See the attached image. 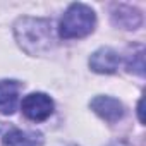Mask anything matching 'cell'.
Here are the masks:
<instances>
[{
	"mask_svg": "<svg viewBox=\"0 0 146 146\" xmlns=\"http://www.w3.org/2000/svg\"><path fill=\"white\" fill-rule=\"evenodd\" d=\"M19 46L29 55H41L53 45L52 23L36 17H21L14 26Z\"/></svg>",
	"mask_w": 146,
	"mask_h": 146,
	"instance_id": "cell-1",
	"label": "cell"
},
{
	"mask_svg": "<svg viewBox=\"0 0 146 146\" xmlns=\"http://www.w3.org/2000/svg\"><path fill=\"white\" fill-rule=\"evenodd\" d=\"M95 24H96V16L91 7L84 4H72L60 19L58 35L64 40L84 38L90 33H93Z\"/></svg>",
	"mask_w": 146,
	"mask_h": 146,
	"instance_id": "cell-2",
	"label": "cell"
},
{
	"mask_svg": "<svg viewBox=\"0 0 146 146\" xmlns=\"http://www.w3.org/2000/svg\"><path fill=\"white\" fill-rule=\"evenodd\" d=\"M23 113L33 122H43L53 113V102L45 93H31L21 103Z\"/></svg>",
	"mask_w": 146,
	"mask_h": 146,
	"instance_id": "cell-3",
	"label": "cell"
},
{
	"mask_svg": "<svg viewBox=\"0 0 146 146\" xmlns=\"http://www.w3.org/2000/svg\"><path fill=\"white\" fill-rule=\"evenodd\" d=\"M91 110L103 120L113 124L124 117V105L112 96H95L91 100Z\"/></svg>",
	"mask_w": 146,
	"mask_h": 146,
	"instance_id": "cell-4",
	"label": "cell"
},
{
	"mask_svg": "<svg viewBox=\"0 0 146 146\" xmlns=\"http://www.w3.org/2000/svg\"><path fill=\"white\" fill-rule=\"evenodd\" d=\"M120 65V55L113 48H100L90 57V67L98 74H113Z\"/></svg>",
	"mask_w": 146,
	"mask_h": 146,
	"instance_id": "cell-5",
	"label": "cell"
},
{
	"mask_svg": "<svg viewBox=\"0 0 146 146\" xmlns=\"http://www.w3.org/2000/svg\"><path fill=\"white\" fill-rule=\"evenodd\" d=\"M112 21L122 29H137L143 23V16L137 9L129 5H115L112 11Z\"/></svg>",
	"mask_w": 146,
	"mask_h": 146,
	"instance_id": "cell-6",
	"label": "cell"
},
{
	"mask_svg": "<svg viewBox=\"0 0 146 146\" xmlns=\"http://www.w3.org/2000/svg\"><path fill=\"white\" fill-rule=\"evenodd\" d=\"M19 100V83L16 81H0V113L11 115L16 112Z\"/></svg>",
	"mask_w": 146,
	"mask_h": 146,
	"instance_id": "cell-7",
	"label": "cell"
},
{
	"mask_svg": "<svg viewBox=\"0 0 146 146\" xmlns=\"http://www.w3.org/2000/svg\"><path fill=\"white\" fill-rule=\"evenodd\" d=\"M43 137L40 132H28L12 129L2 137V146H41Z\"/></svg>",
	"mask_w": 146,
	"mask_h": 146,
	"instance_id": "cell-8",
	"label": "cell"
},
{
	"mask_svg": "<svg viewBox=\"0 0 146 146\" xmlns=\"http://www.w3.org/2000/svg\"><path fill=\"white\" fill-rule=\"evenodd\" d=\"M127 69L136 72L137 76H144V52L143 46H137V53H131L127 57Z\"/></svg>",
	"mask_w": 146,
	"mask_h": 146,
	"instance_id": "cell-9",
	"label": "cell"
},
{
	"mask_svg": "<svg viewBox=\"0 0 146 146\" xmlns=\"http://www.w3.org/2000/svg\"><path fill=\"white\" fill-rule=\"evenodd\" d=\"M137 113H139V120L141 122H144V119H143V100L139 102V105H137Z\"/></svg>",
	"mask_w": 146,
	"mask_h": 146,
	"instance_id": "cell-10",
	"label": "cell"
}]
</instances>
